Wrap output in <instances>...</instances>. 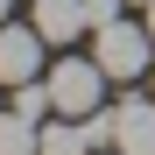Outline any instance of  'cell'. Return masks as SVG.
I'll return each mask as SVG.
<instances>
[{"label": "cell", "mask_w": 155, "mask_h": 155, "mask_svg": "<svg viewBox=\"0 0 155 155\" xmlns=\"http://www.w3.org/2000/svg\"><path fill=\"white\" fill-rule=\"evenodd\" d=\"M92 42H99L92 57L106 64L113 85H134V78H148V71H155V35H148V21H127V14H120V21H106Z\"/></svg>", "instance_id": "6da1fadb"}, {"label": "cell", "mask_w": 155, "mask_h": 155, "mask_svg": "<svg viewBox=\"0 0 155 155\" xmlns=\"http://www.w3.org/2000/svg\"><path fill=\"white\" fill-rule=\"evenodd\" d=\"M106 64L99 57H64V64H49V99H57V113L64 120H85L106 106Z\"/></svg>", "instance_id": "7a4b0ae2"}, {"label": "cell", "mask_w": 155, "mask_h": 155, "mask_svg": "<svg viewBox=\"0 0 155 155\" xmlns=\"http://www.w3.org/2000/svg\"><path fill=\"white\" fill-rule=\"evenodd\" d=\"M42 71V28L35 21H0V85H28Z\"/></svg>", "instance_id": "3957f363"}, {"label": "cell", "mask_w": 155, "mask_h": 155, "mask_svg": "<svg viewBox=\"0 0 155 155\" xmlns=\"http://www.w3.org/2000/svg\"><path fill=\"white\" fill-rule=\"evenodd\" d=\"M106 113H113V148L120 155H155V92L148 99L127 92L120 106H106Z\"/></svg>", "instance_id": "277c9868"}, {"label": "cell", "mask_w": 155, "mask_h": 155, "mask_svg": "<svg viewBox=\"0 0 155 155\" xmlns=\"http://www.w3.org/2000/svg\"><path fill=\"white\" fill-rule=\"evenodd\" d=\"M28 21L42 28V42H71V35H92V0H35Z\"/></svg>", "instance_id": "5b68a950"}, {"label": "cell", "mask_w": 155, "mask_h": 155, "mask_svg": "<svg viewBox=\"0 0 155 155\" xmlns=\"http://www.w3.org/2000/svg\"><path fill=\"white\" fill-rule=\"evenodd\" d=\"M0 155H42V127L21 113H0Z\"/></svg>", "instance_id": "8992f818"}, {"label": "cell", "mask_w": 155, "mask_h": 155, "mask_svg": "<svg viewBox=\"0 0 155 155\" xmlns=\"http://www.w3.org/2000/svg\"><path fill=\"white\" fill-rule=\"evenodd\" d=\"M141 21H148V35H155V0H148V7H141Z\"/></svg>", "instance_id": "52a82bcc"}, {"label": "cell", "mask_w": 155, "mask_h": 155, "mask_svg": "<svg viewBox=\"0 0 155 155\" xmlns=\"http://www.w3.org/2000/svg\"><path fill=\"white\" fill-rule=\"evenodd\" d=\"M0 21H14V0H0Z\"/></svg>", "instance_id": "ba28073f"}, {"label": "cell", "mask_w": 155, "mask_h": 155, "mask_svg": "<svg viewBox=\"0 0 155 155\" xmlns=\"http://www.w3.org/2000/svg\"><path fill=\"white\" fill-rule=\"evenodd\" d=\"M127 7H148V0H127Z\"/></svg>", "instance_id": "9c48e42d"}, {"label": "cell", "mask_w": 155, "mask_h": 155, "mask_svg": "<svg viewBox=\"0 0 155 155\" xmlns=\"http://www.w3.org/2000/svg\"><path fill=\"white\" fill-rule=\"evenodd\" d=\"M99 155H120V148H99Z\"/></svg>", "instance_id": "30bf717a"}, {"label": "cell", "mask_w": 155, "mask_h": 155, "mask_svg": "<svg viewBox=\"0 0 155 155\" xmlns=\"http://www.w3.org/2000/svg\"><path fill=\"white\" fill-rule=\"evenodd\" d=\"M148 78H155V71H148Z\"/></svg>", "instance_id": "8fae6325"}]
</instances>
